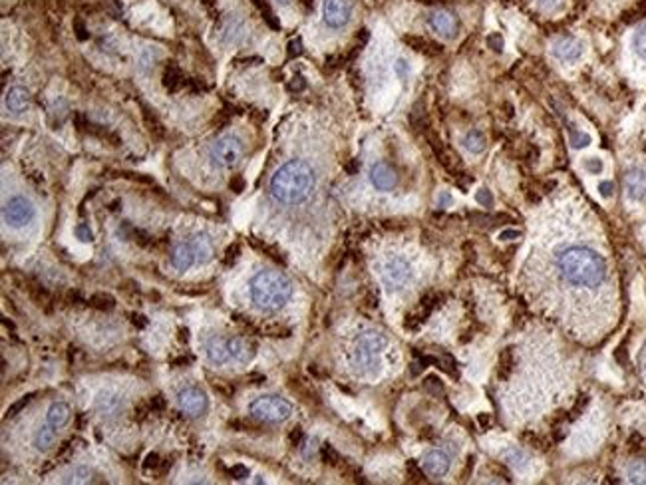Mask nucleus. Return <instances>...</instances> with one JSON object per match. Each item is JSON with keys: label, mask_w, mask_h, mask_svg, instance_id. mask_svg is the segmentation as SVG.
<instances>
[{"label": "nucleus", "mask_w": 646, "mask_h": 485, "mask_svg": "<svg viewBox=\"0 0 646 485\" xmlns=\"http://www.w3.org/2000/svg\"><path fill=\"white\" fill-rule=\"evenodd\" d=\"M567 129H569V140H571V145H573L574 149H583V147H587L590 143V135L587 131L574 128L573 124Z\"/></svg>", "instance_id": "obj_26"}, {"label": "nucleus", "mask_w": 646, "mask_h": 485, "mask_svg": "<svg viewBox=\"0 0 646 485\" xmlns=\"http://www.w3.org/2000/svg\"><path fill=\"white\" fill-rule=\"evenodd\" d=\"M243 156V142L235 135H223L219 138L211 151H209V159L215 167L221 170H229L233 165L239 163V159Z\"/></svg>", "instance_id": "obj_6"}, {"label": "nucleus", "mask_w": 646, "mask_h": 485, "mask_svg": "<svg viewBox=\"0 0 646 485\" xmlns=\"http://www.w3.org/2000/svg\"><path fill=\"white\" fill-rule=\"evenodd\" d=\"M241 255V247L237 245V243H233L227 247V251H225V255H223V265L225 267H233L235 263H237V258Z\"/></svg>", "instance_id": "obj_35"}, {"label": "nucleus", "mask_w": 646, "mask_h": 485, "mask_svg": "<svg viewBox=\"0 0 646 485\" xmlns=\"http://www.w3.org/2000/svg\"><path fill=\"white\" fill-rule=\"evenodd\" d=\"M159 466H161V457H159L158 454H149V456L145 457V463H144L145 471L156 470V473H158Z\"/></svg>", "instance_id": "obj_40"}, {"label": "nucleus", "mask_w": 646, "mask_h": 485, "mask_svg": "<svg viewBox=\"0 0 646 485\" xmlns=\"http://www.w3.org/2000/svg\"><path fill=\"white\" fill-rule=\"evenodd\" d=\"M76 442H78V440H74V438H70L68 442H64V445L60 447V454H58L54 461H62V459H66V457L72 456V454H74V443H76Z\"/></svg>", "instance_id": "obj_39"}, {"label": "nucleus", "mask_w": 646, "mask_h": 485, "mask_svg": "<svg viewBox=\"0 0 646 485\" xmlns=\"http://www.w3.org/2000/svg\"><path fill=\"white\" fill-rule=\"evenodd\" d=\"M191 245H193L197 263H203V265H205V263L211 261V257H213V241L209 239L207 233H197V235H193Z\"/></svg>", "instance_id": "obj_19"}, {"label": "nucleus", "mask_w": 646, "mask_h": 485, "mask_svg": "<svg viewBox=\"0 0 646 485\" xmlns=\"http://www.w3.org/2000/svg\"><path fill=\"white\" fill-rule=\"evenodd\" d=\"M172 364L173 366H187V364H189V358H177V360H173Z\"/></svg>", "instance_id": "obj_59"}, {"label": "nucleus", "mask_w": 646, "mask_h": 485, "mask_svg": "<svg viewBox=\"0 0 646 485\" xmlns=\"http://www.w3.org/2000/svg\"><path fill=\"white\" fill-rule=\"evenodd\" d=\"M304 88H306V82H304V78H302V76L292 78V82L288 84V90H290V92H302Z\"/></svg>", "instance_id": "obj_49"}, {"label": "nucleus", "mask_w": 646, "mask_h": 485, "mask_svg": "<svg viewBox=\"0 0 646 485\" xmlns=\"http://www.w3.org/2000/svg\"><path fill=\"white\" fill-rule=\"evenodd\" d=\"M430 26L433 32L442 34L445 38H454L458 34V22L452 15H447L444 10L430 15Z\"/></svg>", "instance_id": "obj_16"}, {"label": "nucleus", "mask_w": 646, "mask_h": 485, "mask_svg": "<svg viewBox=\"0 0 646 485\" xmlns=\"http://www.w3.org/2000/svg\"><path fill=\"white\" fill-rule=\"evenodd\" d=\"M251 297L265 313L281 311L292 297V283L281 271H258L251 281Z\"/></svg>", "instance_id": "obj_3"}, {"label": "nucleus", "mask_w": 646, "mask_h": 485, "mask_svg": "<svg viewBox=\"0 0 646 485\" xmlns=\"http://www.w3.org/2000/svg\"><path fill=\"white\" fill-rule=\"evenodd\" d=\"M70 406L64 404V402H54L48 410V424L54 426V428H64L68 422H70Z\"/></svg>", "instance_id": "obj_20"}, {"label": "nucleus", "mask_w": 646, "mask_h": 485, "mask_svg": "<svg viewBox=\"0 0 646 485\" xmlns=\"http://www.w3.org/2000/svg\"><path fill=\"white\" fill-rule=\"evenodd\" d=\"M2 217H4V221L10 227H26L28 223H32V219L36 217V209H34V205L26 197L16 195V197H10L4 203Z\"/></svg>", "instance_id": "obj_8"}, {"label": "nucleus", "mask_w": 646, "mask_h": 485, "mask_svg": "<svg viewBox=\"0 0 646 485\" xmlns=\"http://www.w3.org/2000/svg\"><path fill=\"white\" fill-rule=\"evenodd\" d=\"M553 54L561 62H567V64H573L577 60H581L585 54V44L577 38H559L557 42L553 44Z\"/></svg>", "instance_id": "obj_12"}, {"label": "nucleus", "mask_w": 646, "mask_h": 485, "mask_svg": "<svg viewBox=\"0 0 646 485\" xmlns=\"http://www.w3.org/2000/svg\"><path fill=\"white\" fill-rule=\"evenodd\" d=\"M370 181H372V186L378 191H390L398 183V175L388 163L378 161V163H374L372 170H370Z\"/></svg>", "instance_id": "obj_14"}, {"label": "nucleus", "mask_w": 646, "mask_h": 485, "mask_svg": "<svg viewBox=\"0 0 646 485\" xmlns=\"http://www.w3.org/2000/svg\"><path fill=\"white\" fill-rule=\"evenodd\" d=\"M555 271L565 286L581 295H601L611 283V267L601 251L587 243L563 245L555 251Z\"/></svg>", "instance_id": "obj_1"}, {"label": "nucleus", "mask_w": 646, "mask_h": 485, "mask_svg": "<svg viewBox=\"0 0 646 485\" xmlns=\"http://www.w3.org/2000/svg\"><path fill=\"white\" fill-rule=\"evenodd\" d=\"M54 443H56V428H54V426L46 424V426H42V428L36 431V436H34V447H36L38 452H48Z\"/></svg>", "instance_id": "obj_23"}, {"label": "nucleus", "mask_w": 646, "mask_h": 485, "mask_svg": "<svg viewBox=\"0 0 646 485\" xmlns=\"http://www.w3.org/2000/svg\"><path fill=\"white\" fill-rule=\"evenodd\" d=\"M505 457H507V461L513 463V466H523V459H525L523 452H519V450H507V452H505Z\"/></svg>", "instance_id": "obj_41"}, {"label": "nucleus", "mask_w": 646, "mask_h": 485, "mask_svg": "<svg viewBox=\"0 0 646 485\" xmlns=\"http://www.w3.org/2000/svg\"><path fill=\"white\" fill-rule=\"evenodd\" d=\"M92 482V471L88 468H76L64 477V484H90Z\"/></svg>", "instance_id": "obj_27"}, {"label": "nucleus", "mask_w": 646, "mask_h": 485, "mask_svg": "<svg viewBox=\"0 0 646 485\" xmlns=\"http://www.w3.org/2000/svg\"><path fill=\"white\" fill-rule=\"evenodd\" d=\"M243 179L241 177H235V179H231V189L233 191H237V193H241L243 191Z\"/></svg>", "instance_id": "obj_55"}, {"label": "nucleus", "mask_w": 646, "mask_h": 485, "mask_svg": "<svg viewBox=\"0 0 646 485\" xmlns=\"http://www.w3.org/2000/svg\"><path fill=\"white\" fill-rule=\"evenodd\" d=\"M599 191H601V195H603L604 199H606V197H613V191H615L613 181H603V183L599 186Z\"/></svg>", "instance_id": "obj_51"}, {"label": "nucleus", "mask_w": 646, "mask_h": 485, "mask_svg": "<svg viewBox=\"0 0 646 485\" xmlns=\"http://www.w3.org/2000/svg\"><path fill=\"white\" fill-rule=\"evenodd\" d=\"M4 104H6V108H8L10 112L22 114V112H26L30 108V92L22 86L10 88V90L6 92V100H4Z\"/></svg>", "instance_id": "obj_18"}, {"label": "nucleus", "mask_w": 646, "mask_h": 485, "mask_svg": "<svg viewBox=\"0 0 646 485\" xmlns=\"http://www.w3.org/2000/svg\"><path fill=\"white\" fill-rule=\"evenodd\" d=\"M126 398L117 392H101L96 398V412L106 418V420H114L117 416L126 412Z\"/></svg>", "instance_id": "obj_11"}, {"label": "nucleus", "mask_w": 646, "mask_h": 485, "mask_svg": "<svg viewBox=\"0 0 646 485\" xmlns=\"http://www.w3.org/2000/svg\"><path fill=\"white\" fill-rule=\"evenodd\" d=\"M488 44L495 50V52H502L503 50V38L499 34H491L488 38Z\"/></svg>", "instance_id": "obj_48"}, {"label": "nucleus", "mask_w": 646, "mask_h": 485, "mask_svg": "<svg viewBox=\"0 0 646 485\" xmlns=\"http://www.w3.org/2000/svg\"><path fill=\"white\" fill-rule=\"evenodd\" d=\"M227 348H229L231 356L239 362H249L251 358L255 356V346L247 343L245 338H229L227 340Z\"/></svg>", "instance_id": "obj_21"}, {"label": "nucleus", "mask_w": 646, "mask_h": 485, "mask_svg": "<svg viewBox=\"0 0 646 485\" xmlns=\"http://www.w3.org/2000/svg\"><path fill=\"white\" fill-rule=\"evenodd\" d=\"M302 440H304V431H302L301 428H292V431L288 434V442H290V445L297 447V445H301Z\"/></svg>", "instance_id": "obj_45"}, {"label": "nucleus", "mask_w": 646, "mask_h": 485, "mask_svg": "<svg viewBox=\"0 0 646 485\" xmlns=\"http://www.w3.org/2000/svg\"><path fill=\"white\" fill-rule=\"evenodd\" d=\"M32 398H34V394H26V396H22L20 400H16L15 404H13V406H10L8 410H6L4 418L8 420V418H15V416L20 414V412H22V410H24V408L28 406L30 402H32Z\"/></svg>", "instance_id": "obj_33"}, {"label": "nucleus", "mask_w": 646, "mask_h": 485, "mask_svg": "<svg viewBox=\"0 0 646 485\" xmlns=\"http://www.w3.org/2000/svg\"><path fill=\"white\" fill-rule=\"evenodd\" d=\"M177 404H179V408H181L187 416H191V418L203 416L207 412V408H209V400H207V396L203 394L201 390H197V388H185V390H181V392L177 394Z\"/></svg>", "instance_id": "obj_9"}, {"label": "nucleus", "mask_w": 646, "mask_h": 485, "mask_svg": "<svg viewBox=\"0 0 646 485\" xmlns=\"http://www.w3.org/2000/svg\"><path fill=\"white\" fill-rule=\"evenodd\" d=\"M265 332H267L269 336L281 338V336H287V334H283V332H288V330L283 329V327H279V324H276V327H267V329H265Z\"/></svg>", "instance_id": "obj_52"}, {"label": "nucleus", "mask_w": 646, "mask_h": 485, "mask_svg": "<svg viewBox=\"0 0 646 485\" xmlns=\"http://www.w3.org/2000/svg\"><path fill=\"white\" fill-rule=\"evenodd\" d=\"M193 263H197V257H195V251H193V245L191 241L187 243H179L175 249H173V255H172V265L177 269V271H187V269H191V265Z\"/></svg>", "instance_id": "obj_17"}, {"label": "nucleus", "mask_w": 646, "mask_h": 485, "mask_svg": "<svg viewBox=\"0 0 646 485\" xmlns=\"http://www.w3.org/2000/svg\"><path fill=\"white\" fill-rule=\"evenodd\" d=\"M315 183V170L302 159H292L274 172L271 195L283 205H299L310 197Z\"/></svg>", "instance_id": "obj_2"}, {"label": "nucleus", "mask_w": 646, "mask_h": 485, "mask_svg": "<svg viewBox=\"0 0 646 485\" xmlns=\"http://www.w3.org/2000/svg\"><path fill=\"white\" fill-rule=\"evenodd\" d=\"M396 72H398V76H400V78H406V76H408L410 68H408V62H406L404 58H400V60L396 62Z\"/></svg>", "instance_id": "obj_53"}, {"label": "nucleus", "mask_w": 646, "mask_h": 485, "mask_svg": "<svg viewBox=\"0 0 646 485\" xmlns=\"http://www.w3.org/2000/svg\"><path fill=\"white\" fill-rule=\"evenodd\" d=\"M632 48L636 52V56L646 60V28L638 30L632 38Z\"/></svg>", "instance_id": "obj_32"}, {"label": "nucleus", "mask_w": 646, "mask_h": 485, "mask_svg": "<svg viewBox=\"0 0 646 485\" xmlns=\"http://www.w3.org/2000/svg\"><path fill=\"white\" fill-rule=\"evenodd\" d=\"M475 201L481 205V207H493V195L488 187H481L477 193H475Z\"/></svg>", "instance_id": "obj_37"}, {"label": "nucleus", "mask_w": 646, "mask_h": 485, "mask_svg": "<svg viewBox=\"0 0 646 485\" xmlns=\"http://www.w3.org/2000/svg\"><path fill=\"white\" fill-rule=\"evenodd\" d=\"M350 15H352V6L348 0H324L322 2V16L331 28H342L350 20Z\"/></svg>", "instance_id": "obj_10"}, {"label": "nucleus", "mask_w": 646, "mask_h": 485, "mask_svg": "<svg viewBox=\"0 0 646 485\" xmlns=\"http://www.w3.org/2000/svg\"><path fill=\"white\" fill-rule=\"evenodd\" d=\"M149 406H151V412H163L165 410V398L158 394V396H154V398L149 400Z\"/></svg>", "instance_id": "obj_47"}, {"label": "nucleus", "mask_w": 646, "mask_h": 485, "mask_svg": "<svg viewBox=\"0 0 646 485\" xmlns=\"http://www.w3.org/2000/svg\"><path fill=\"white\" fill-rule=\"evenodd\" d=\"M213 388H215V392L223 394L225 398L233 396V392H235V388H231V386H225V382H223V380H215V382H213Z\"/></svg>", "instance_id": "obj_44"}, {"label": "nucleus", "mask_w": 646, "mask_h": 485, "mask_svg": "<svg viewBox=\"0 0 646 485\" xmlns=\"http://www.w3.org/2000/svg\"><path fill=\"white\" fill-rule=\"evenodd\" d=\"M88 304L92 306V309H98V311H112L115 306V299L112 295H108V293H96V295H92L90 300H88Z\"/></svg>", "instance_id": "obj_25"}, {"label": "nucleus", "mask_w": 646, "mask_h": 485, "mask_svg": "<svg viewBox=\"0 0 646 485\" xmlns=\"http://www.w3.org/2000/svg\"><path fill=\"white\" fill-rule=\"evenodd\" d=\"M279 2H283V4H288V2H290V0H279Z\"/></svg>", "instance_id": "obj_60"}, {"label": "nucleus", "mask_w": 646, "mask_h": 485, "mask_svg": "<svg viewBox=\"0 0 646 485\" xmlns=\"http://www.w3.org/2000/svg\"><path fill=\"white\" fill-rule=\"evenodd\" d=\"M26 288H28L32 300H34L38 306H46V304H50V302H52L50 295H48V293H46L40 285H32V286H26Z\"/></svg>", "instance_id": "obj_31"}, {"label": "nucleus", "mask_w": 646, "mask_h": 485, "mask_svg": "<svg viewBox=\"0 0 646 485\" xmlns=\"http://www.w3.org/2000/svg\"><path fill=\"white\" fill-rule=\"evenodd\" d=\"M452 195H449V193H447V191H445V193H442V195H440V199H438V203H440V205H444V207H447V205H452Z\"/></svg>", "instance_id": "obj_57"}, {"label": "nucleus", "mask_w": 646, "mask_h": 485, "mask_svg": "<svg viewBox=\"0 0 646 485\" xmlns=\"http://www.w3.org/2000/svg\"><path fill=\"white\" fill-rule=\"evenodd\" d=\"M424 388L431 392V394H442L444 392V384L440 382V378L438 376H428L426 380H424Z\"/></svg>", "instance_id": "obj_38"}, {"label": "nucleus", "mask_w": 646, "mask_h": 485, "mask_svg": "<svg viewBox=\"0 0 646 485\" xmlns=\"http://www.w3.org/2000/svg\"><path fill=\"white\" fill-rule=\"evenodd\" d=\"M463 147L470 151V154H481L486 149V138L481 135V131H470L465 138H463Z\"/></svg>", "instance_id": "obj_24"}, {"label": "nucleus", "mask_w": 646, "mask_h": 485, "mask_svg": "<svg viewBox=\"0 0 646 485\" xmlns=\"http://www.w3.org/2000/svg\"><path fill=\"white\" fill-rule=\"evenodd\" d=\"M76 235H78V239H82V241H94V235H92V231H90L88 225H78V227H76Z\"/></svg>", "instance_id": "obj_43"}, {"label": "nucleus", "mask_w": 646, "mask_h": 485, "mask_svg": "<svg viewBox=\"0 0 646 485\" xmlns=\"http://www.w3.org/2000/svg\"><path fill=\"white\" fill-rule=\"evenodd\" d=\"M449 466H452V459L449 456L442 452V450H433V452H428L426 456H424V461H422V468L424 471L430 475V477H444L445 473L449 471Z\"/></svg>", "instance_id": "obj_13"}, {"label": "nucleus", "mask_w": 646, "mask_h": 485, "mask_svg": "<svg viewBox=\"0 0 646 485\" xmlns=\"http://www.w3.org/2000/svg\"><path fill=\"white\" fill-rule=\"evenodd\" d=\"M320 456H322V461H324V463H329V466H336V463L340 461V456L336 454V450L332 447L331 443H324V445H322Z\"/></svg>", "instance_id": "obj_36"}, {"label": "nucleus", "mask_w": 646, "mask_h": 485, "mask_svg": "<svg viewBox=\"0 0 646 485\" xmlns=\"http://www.w3.org/2000/svg\"><path fill=\"white\" fill-rule=\"evenodd\" d=\"M229 475L233 479H239V482H243L249 477V470L245 468V466H233L229 470Z\"/></svg>", "instance_id": "obj_42"}, {"label": "nucleus", "mask_w": 646, "mask_h": 485, "mask_svg": "<svg viewBox=\"0 0 646 485\" xmlns=\"http://www.w3.org/2000/svg\"><path fill=\"white\" fill-rule=\"evenodd\" d=\"M412 281V265L404 257H392L384 263L382 269V283L388 290H402Z\"/></svg>", "instance_id": "obj_7"}, {"label": "nucleus", "mask_w": 646, "mask_h": 485, "mask_svg": "<svg viewBox=\"0 0 646 485\" xmlns=\"http://www.w3.org/2000/svg\"><path fill=\"white\" fill-rule=\"evenodd\" d=\"M163 80H165V86L169 92H175L177 88H179V80H181V76H179V70L175 68V66H169L165 74H163Z\"/></svg>", "instance_id": "obj_34"}, {"label": "nucleus", "mask_w": 646, "mask_h": 485, "mask_svg": "<svg viewBox=\"0 0 646 485\" xmlns=\"http://www.w3.org/2000/svg\"><path fill=\"white\" fill-rule=\"evenodd\" d=\"M624 189H627V197L631 201H643L646 199V172L645 170H631L627 179H624Z\"/></svg>", "instance_id": "obj_15"}, {"label": "nucleus", "mask_w": 646, "mask_h": 485, "mask_svg": "<svg viewBox=\"0 0 646 485\" xmlns=\"http://www.w3.org/2000/svg\"><path fill=\"white\" fill-rule=\"evenodd\" d=\"M249 412L255 420H260V422L281 424V422L290 418L292 406L281 396H263V398H257L251 404Z\"/></svg>", "instance_id": "obj_5"}, {"label": "nucleus", "mask_w": 646, "mask_h": 485, "mask_svg": "<svg viewBox=\"0 0 646 485\" xmlns=\"http://www.w3.org/2000/svg\"><path fill=\"white\" fill-rule=\"evenodd\" d=\"M539 4L547 8V10H551V8H555V6H559L561 0H539Z\"/></svg>", "instance_id": "obj_56"}, {"label": "nucleus", "mask_w": 646, "mask_h": 485, "mask_svg": "<svg viewBox=\"0 0 646 485\" xmlns=\"http://www.w3.org/2000/svg\"><path fill=\"white\" fill-rule=\"evenodd\" d=\"M149 412H151V406H149V404H147V406H145V404H140V406L135 408V414H133V420H135V422H144V420H145V418H147V414H149Z\"/></svg>", "instance_id": "obj_46"}, {"label": "nucleus", "mask_w": 646, "mask_h": 485, "mask_svg": "<svg viewBox=\"0 0 646 485\" xmlns=\"http://www.w3.org/2000/svg\"><path fill=\"white\" fill-rule=\"evenodd\" d=\"M513 368V350L511 348H505L502 352V356H499V366H497V374L505 378L509 372Z\"/></svg>", "instance_id": "obj_29"}, {"label": "nucleus", "mask_w": 646, "mask_h": 485, "mask_svg": "<svg viewBox=\"0 0 646 485\" xmlns=\"http://www.w3.org/2000/svg\"><path fill=\"white\" fill-rule=\"evenodd\" d=\"M231 352L229 348H227V340H211V343L207 344V358L211 360V364H215V366H221V364H225L227 360H229Z\"/></svg>", "instance_id": "obj_22"}, {"label": "nucleus", "mask_w": 646, "mask_h": 485, "mask_svg": "<svg viewBox=\"0 0 646 485\" xmlns=\"http://www.w3.org/2000/svg\"><path fill=\"white\" fill-rule=\"evenodd\" d=\"M131 322H133V327H138V329H145V327H147V318L142 316V314H131Z\"/></svg>", "instance_id": "obj_54"}, {"label": "nucleus", "mask_w": 646, "mask_h": 485, "mask_svg": "<svg viewBox=\"0 0 646 485\" xmlns=\"http://www.w3.org/2000/svg\"><path fill=\"white\" fill-rule=\"evenodd\" d=\"M521 237V233L515 231V229H509V231H502L499 233V241H513V239H519Z\"/></svg>", "instance_id": "obj_50"}, {"label": "nucleus", "mask_w": 646, "mask_h": 485, "mask_svg": "<svg viewBox=\"0 0 646 485\" xmlns=\"http://www.w3.org/2000/svg\"><path fill=\"white\" fill-rule=\"evenodd\" d=\"M583 170L589 175H601L604 172V161L597 156L583 157Z\"/></svg>", "instance_id": "obj_28"}, {"label": "nucleus", "mask_w": 646, "mask_h": 485, "mask_svg": "<svg viewBox=\"0 0 646 485\" xmlns=\"http://www.w3.org/2000/svg\"><path fill=\"white\" fill-rule=\"evenodd\" d=\"M249 380H251L253 384H263V382H265V376H263V374H251Z\"/></svg>", "instance_id": "obj_58"}, {"label": "nucleus", "mask_w": 646, "mask_h": 485, "mask_svg": "<svg viewBox=\"0 0 646 485\" xmlns=\"http://www.w3.org/2000/svg\"><path fill=\"white\" fill-rule=\"evenodd\" d=\"M388 346V338L378 330H364L354 340L352 360L354 366L364 372H372L378 368V358Z\"/></svg>", "instance_id": "obj_4"}, {"label": "nucleus", "mask_w": 646, "mask_h": 485, "mask_svg": "<svg viewBox=\"0 0 646 485\" xmlns=\"http://www.w3.org/2000/svg\"><path fill=\"white\" fill-rule=\"evenodd\" d=\"M629 479L634 484H646V461H634L629 468Z\"/></svg>", "instance_id": "obj_30"}]
</instances>
